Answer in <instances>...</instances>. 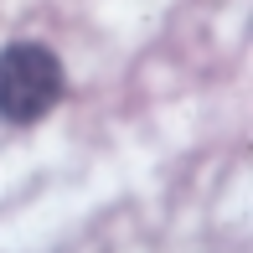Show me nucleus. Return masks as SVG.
Masks as SVG:
<instances>
[{
  "label": "nucleus",
  "mask_w": 253,
  "mask_h": 253,
  "mask_svg": "<svg viewBox=\"0 0 253 253\" xmlns=\"http://www.w3.org/2000/svg\"><path fill=\"white\" fill-rule=\"evenodd\" d=\"M62 98V62L37 42H16L0 52V119L31 124Z\"/></svg>",
  "instance_id": "nucleus-1"
}]
</instances>
